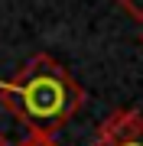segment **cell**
<instances>
[{"label": "cell", "instance_id": "1", "mask_svg": "<svg viewBox=\"0 0 143 146\" xmlns=\"http://www.w3.org/2000/svg\"><path fill=\"white\" fill-rule=\"evenodd\" d=\"M7 110L29 133L52 136L81 110L85 91L81 84L55 62L52 55H33L7 84H0Z\"/></svg>", "mask_w": 143, "mask_h": 146}, {"label": "cell", "instance_id": "2", "mask_svg": "<svg viewBox=\"0 0 143 146\" xmlns=\"http://www.w3.org/2000/svg\"><path fill=\"white\" fill-rule=\"evenodd\" d=\"M91 146H143V117L137 110H114Z\"/></svg>", "mask_w": 143, "mask_h": 146}, {"label": "cell", "instance_id": "3", "mask_svg": "<svg viewBox=\"0 0 143 146\" xmlns=\"http://www.w3.org/2000/svg\"><path fill=\"white\" fill-rule=\"evenodd\" d=\"M120 3V10L130 16V20H137V23H143V0H117Z\"/></svg>", "mask_w": 143, "mask_h": 146}, {"label": "cell", "instance_id": "4", "mask_svg": "<svg viewBox=\"0 0 143 146\" xmlns=\"http://www.w3.org/2000/svg\"><path fill=\"white\" fill-rule=\"evenodd\" d=\"M16 146H59L52 136H46V133H29L26 140H20Z\"/></svg>", "mask_w": 143, "mask_h": 146}, {"label": "cell", "instance_id": "5", "mask_svg": "<svg viewBox=\"0 0 143 146\" xmlns=\"http://www.w3.org/2000/svg\"><path fill=\"white\" fill-rule=\"evenodd\" d=\"M0 146H10V143H7V136H3V133H0Z\"/></svg>", "mask_w": 143, "mask_h": 146}, {"label": "cell", "instance_id": "6", "mask_svg": "<svg viewBox=\"0 0 143 146\" xmlns=\"http://www.w3.org/2000/svg\"><path fill=\"white\" fill-rule=\"evenodd\" d=\"M140 42H143V33H140Z\"/></svg>", "mask_w": 143, "mask_h": 146}]
</instances>
